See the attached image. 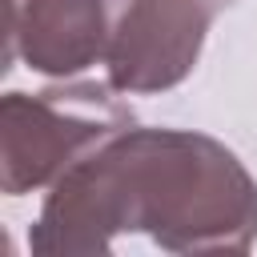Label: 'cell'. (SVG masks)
<instances>
[{"label": "cell", "instance_id": "1", "mask_svg": "<svg viewBox=\"0 0 257 257\" xmlns=\"http://www.w3.org/2000/svg\"><path fill=\"white\" fill-rule=\"evenodd\" d=\"M124 233L165 253H245L257 241V181L205 133L128 124L52 185L28 249L104 257Z\"/></svg>", "mask_w": 257, "mask_h": 257}, {"label": "cell", "instance_id": "2", "mask_svg": "<svg viewBox=\"0 0 257 257\" xmlns=\"http://www.w3.org/2000/svg\"><path fill=\"white\" fill-rule=\"evenodd\" d=\"M133 124V108L104 80L8 92L0 100V189L8 197L56 185L80 157Z\"/></svg>", "mask_w": 257, "mask_h": 257}, {"label": "cell", "instance_id": "3", "mask_svg": "<svg viewBox=\"0 0 257 257\" xmlns=\"http://www.w3.org/2000/svg\"><path fill=\"white\" fill-rule=\"evenodd\" d=\"M209 20L213 8L205 0H133L104 56L108 84L120 96L181 84L197 68Z\"/></svg>", "mask_w": 257, "mask_h": 257}, {"label": "cell", "instance_id": "4", "mask_svg": "<svg viewBox=\"0 0 257 257\" xmlns=\"http://www.w3.org/2000/svg\"><path fill=\"white\" fill-rule=\"evenodd\" d=\"M133 0H12V52L24 56L32 72L76 76L104 64L120 16Z\"/></svg>", "mask_w": 257, "mask_h": 257}, {"label": "cell", "instance_id": "5", "mask_svg": "<svg viewBox=\"0 0 257 257\" xmlns=\"http://www.w3.org/2000/svg\"><path fill=\"white\" fill-rule=\"evenodd\" d=\"M205 4H209V8H213V16H217L221 8H229V4H237V0H205Z\"/></svg>", "mask_w": 257, "mask_h": 257}]
</instances>
